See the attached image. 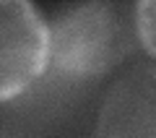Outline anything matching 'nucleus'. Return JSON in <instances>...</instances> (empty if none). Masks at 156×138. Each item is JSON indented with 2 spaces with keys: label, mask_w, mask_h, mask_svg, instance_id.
Wrapping results in <instances>:
<instances>
[{
  "label": "nucleus",
  "mask_w": 156,
  "mask_h": 138,
  "mask_svg": "<svg viewBox=\"0 0 156 138\" xmlns=\"http://www.w3.org/2000/svg\"><path fill=\"white\" fill-rule=\"evenodd\" d=\"M125 50L122 21L104 3L65 8L52 24V65L68 76H96Z\"/></svg>",
  "instance_id": "f257e3e1"
},
{
  "label": "nucleus",
  "mask_w": 156,
  "mask_h": 138,
  "mask_svg": "<svg viewBox=\"0 0 156 138\" xmlns=\"http://www.w3.org/2000/svg\"><path fill=\"white\" fill-rule=\"evenodd\" d=\"M52 63V29L37 5L5 0L0 5V99L26 91Z\"/></svg>",
  "instance_id": "f03ea898"
},
{
  "label": "nucleus",
  "mask_w": 156,
  "mask_h": 138,
  "mask_svg": "<svg viewBox=\"0 0 156 138\" xmlns=\"http://www.w3.org/2000/svg\"><path fill=\"white\" fill-rule=\"evenodd\" d=\"M135 34L140 44L156 57V0H140L135 5Z\"/></svg>",
  "instance_id": "7ed1b4c3"
}]
</instances>
